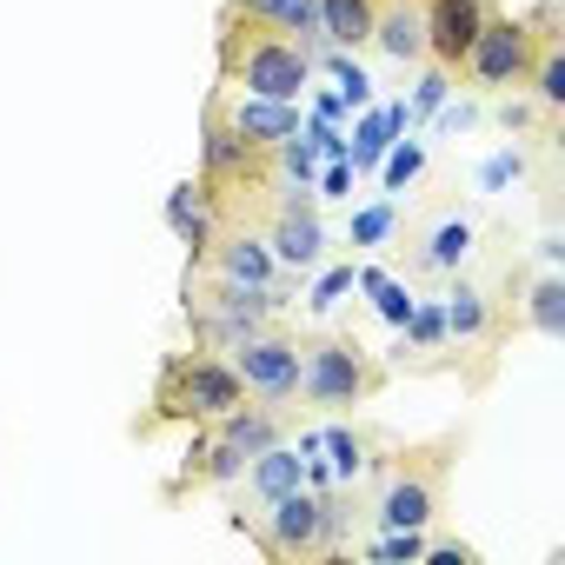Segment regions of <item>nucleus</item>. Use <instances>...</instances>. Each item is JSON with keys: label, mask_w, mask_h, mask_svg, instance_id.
<instances>
[{"label": "nucleus", "mask_w": 565, "mask_h": 565, "mask_svg": "<svg viewBox=\"0 0 565 565\" xmlns=\"http://www.w3.org/2000/svg\"><path fill=\"white\" fill-rule=\"evenodd\" d=\"M459 452H466V433L393 446L380 479L366 486V525H380V532H433L439 512H446V479H452Z\"/></svg>", "instance_id": "f257e3e1"}, {"label": "nucleus", "mask_w": 565, "mask_h": 565, "mask_svg": "<svg viewBox=\"0 0 565 565\" xmlns=\"http://www.w3.org/2000/svg\"><path fill=\"white\" fill-rule=\"evenodd\" d=\"M239 399H246V386L226 366V353H206V347L167 353L160 360V380H153V413L134 426V439H160L167 426H206V419L233 413Z\"/></svg>", "instance_id": "f03ea898"}, {"label": "nucleus", "mask_w": 565, "mask_h": 565, "mask_svg": "<svg viewBox=\"0 0 565 565\" xmlns=\"http://www.w3.org/2000/svg\"><path fill=\"white\" fill-rule=\"evenodd\" d=\"M313 54L273 28L226 21L220 14V87L226 94H259V100H300L313 87Z\"/></svg>", "instance_id": "7ed1b4c3"}, {"label": "nucleus", "mask_w": 565, "mask_h": 565, "mask_svg": "<svg viewBox=\"0 0 565 565\" xmlns=\"http://www.w3.org/2000/svg\"><path fill=\"white\" fill-rule=\"evenodd\" d=\"M439 320H446V353H452V373H466V386L479 393L499 366V347H505V327L512 307L499 300L492 279H479L472 266H459L452 279H439Z\"/></svg>", "instance_id": "20e7f679"}, {"label": "nucleus", "mask_w": 565, "mask_h": 565, "mask_svg": "<svg viewBox=\"0 0 565 565\" xmlns=\"http://www.w3.org/2000/svg\"><path fill=\"white\" fill-rule=\"evenodd\" d=\"M287 307H294L287 279L279 287H239V279L186 266V327H193V347H206V353H233L246 333H259Z\"/></svg>", "instance_id": "39448f33"}, {"label": "nucleus", "mask_w": 565, "mask_h": 565, "mask_svg": "<svg viewBox=\"0 0 565 565\" xmlns=\"http://www.w3.org/2000/svg\"><path fill=\"white\" fill-rule=\"evenodd\" d=\"M386 386V360L360 347V333H300V399L313 413H360Z\"/></svg>", "instance_id": "423d86ee"}, {"label": "nucleus", "mask_w": 565, "mask_h": 565, "mask_svg": "<svg viewBox=\"0 0 565 565\" xmlns=\"http://www.w3.org/2000/svg\"><path fill=\"white\" fill-rule=\"evenodd\" d=\"M558 21V8L545 0L539 14H486V28H479V41L466 47V61H459V74H466V87L479 94V100H492V94H512V87H525V67H532V54H539V34Z\"/></svg>", "instance_id": "0eeeda50"}, {"label": "nucleus", "mask_w": 565, "mask_h": 565, "mask_svg": "<svg viewBox=\"0 0 565 565\" xmlns=\"http://www.w3.org/2000/svg\"><path fill=\"white\" fill-rule=\"evenodd\" d=\"M406 226V220H399ZM486 246V220L472 200H439L406 226V273L413 279H452L459 266H472Z\"/></svg>", "instance_id": "6e6552de"}, {"label": "nucleus", "mask_w": 565, "mask_h": 565, "mask_svg": "<svg viewBox=\"0 0 565 565\" xmlns=\"http://www.w3.org/2000/svg\"><path fill=\"white\" fill-rule=\"evenodd\" d=\"M226 366L239 373L246 399H259V406H279V413H294V399H300V333H294V327L266 320L259 333H246V340L226 353Z\"/></svg>", "instance_id": "1a4fd4ad"}, {"label": "nucleus", "mask_w": 565, "mask_h": 565, "mask_svg": "<svg viewBox=\"0 0 565 565\" xmlns=\"http://www.w3.org/2000/svg\"><path fill=\"white\" fill-rule=\"evenodd\" d=\"M246 539L266 558H327V492H313V486L279 492L273 505L253 512Z\"/></svg>", "instance_id": "9d476101"}, {"label": "nucleus", "mask_w": 565, "mask_h": 565, "mask_svg": "<svg viewBox=\"0 0 565 565\" xmlns=\"http://www.w3.org/2000/svg\"><path fill=\"white\" fill-rule=\"evenodd\" d=\"M320 452L333 466V486H373L380 466H386V452H393V439L380 426H366V419L333 413V426H320Z\"/></svg>", "instance_id": "9b49d317"}, {"label": "nucleus", "mask_w": 565, "mask_h": 565, "mask_svg": "<svg viewBox=\"0 0 565 565\" xmlns=\"http://www.w3.org/2000/svg\"><path fill=\"white\" fill-rule=\"evenodd\" d=\"M200 273H220V279H239V287H279V259H273V246H266V233L259 226H220V239L206 246V259H200Z\"/></svg>", "instance_id": "f8f14e48"}, {"label": "nucleus", "mask_w": 565, "mask_h": 565, "mask_svg": "<svg viewBox=\"0 0 565 565\" xmlns=\"http://www.w3.org/2000/svg\"><path fill=\"white\" fill-rule=\"evenodd\" d=\"M492 8H499V0H426V61L446 67V74H459L466 47L479 41V28H486Z\"/></svg>", "instance_id": "ddd939ff"}, {"label": "nucleus", "mask_w": 565, "mask_h": 565, "mask_svg": "<svg viewBox=\"0 0 565 565\" xmlns=\"http://www.w3.org/2000/svg\"><path fill=\"white\" fill-rule=\"evenodd\" d=\"M220 114L233 120V134L239 140H253L259 153H273L279 140H294L300 134V120H307V107L300 100H259V94H226L220 87Z\"/></svg>", "instance_id": "4468645a"}, {"label": "nucleus", "mask_w": 565, "mask_h": 565, "mask_svg": "<svg viewBox=\"0 0 565 565\" xmlns=\"http://www.w3.org/2000/svg\"><path fill=\"white\" fill-rule=\"evenodd\" d=\"M220 14H226V21H253V28H273V34L300 41V47L313 54V67H320V54H327V34H320V0H226Z\"/></svg>", "instance_id": "2eb2a0df"}, {"label": "nucleus", "mask_w": 565, "mask_h": 565, "mask_svg": "<svg viewBox=\"0 0 565 565\" xmlns=\"http://www.w3.org/2000/svg\"><path fill=\"white\" fill-rule=\"evenodd\" d=\"M366 47L393 67H419L426 61V0H380Z\"/></svg>", "instance_id": "dca6fc26"}, {"label": "nucleus", "mask_w": 565, "mask_h": 565, "mask_svg": "<svg viewBox=\"0 0 565 565\" xmlns=\"http://www.w3.org/2000/svg\"><path fill=\"white\" fill-rule=\"evenodd\" d=\"M167 226H173V239L186 246V266H200L206 246L220 239V206H213V193H206L200 180H180V186L167 193Z\"/></svg>", "instance_id": "f3484780"}, {"label": "nucleus", "mask_w": 565, "mask_h": 565, "mask_svg": "<svg viewBox=\"0 0 565 565\" xmlns=\"http://www.w3.org/2000/svg\"><path fill=\"white\" fill-rule=\"evenodd\" d=\"M519 300H512V320L525 327V333H539V340H565V273H539V279H525L519 273V287H512Z\"/></svg>", "instance_id": "a211bd4d"}, {"label": "nucleus", "mask_w": 565, "mask_h": 565, "mask_svg": "<svg viewBox=\"0 0 565 565\" xmlns=\"http://www.w3.org/2000/svg\"><path fill=\"white\" fill-rule=\"evenodd\" d=\"M353 294H366V307H373L393 333L406 327V313H413V300H419V294H413V279H399V273H393V266H380V259H366V266H360Z\"/></svg>", "instance_id": "6ab92c4d"}, {"label": "nucleus", "mask_w": 565, "mask_h": 565, "mask_svg": "<svg viewBox=\"0 0 565 565\" xmlns=\"http://www.w3.org/2000/svg\"><path fill=\"white\" fill-rule=\"evenodd\" d=\"M525 94L539 100V114H565V47H558V34L545 28L539 34V54H532V67H525Z\"/></svg>", "instance_id": "aec40b11"}, {"label": "nucleus", "mask_w": 565, "mask_h": 565, "mask_svg": "<svg viewBox=\"0 0 565 565\" xmlns=\"http://www.w3.org/2000/svg\"><path fill=\"white\" fill-rule=\"evenodd\" d=\"M399 200L393 193H380V200H366V206H353V220H347V246L353 253H386L393 239H399Z\"/></svg>", "instance_id": "412c9836"}, {"label": "nucleus", "mask_w": 565, "mask_h": 565, "mask_svg": "<svg viewBox=\"0 0 565 565\" xmlns=\"http://www.w3.org/2000/svg\"><path fill=\"white\" fill-rule=\"evenodd\" d=\"M373 8H380V0H320V34H327V47L360 54L366 34H373Z\"/></svg>", "instance_id": "4be33fe9"}, {"label": "nucleus", "mask_w": 565, "mask_h": 565, "mask_svg": "<svg viewBox=\"0 0 565 565\" xmlns=\"http://www.w3.org/2000/svg\"><path fill=\"white\" fill-rule=\"evenodd\" d=\"M307 279H313V294H307V313H313V320H333V313L347 307V294H353L360 266H353V259H340V266H320V273H307Z\"/></svg>", "instance_id": "5701e85b"}, {"label": "nucleus", "mask_w": 565, "mask_h": 565, "mask_svg": "<svg viewBox=\"0 0 565 565\" xmlns=\"http://www.w3.org/2000/svg\"><path fill=\"white\" fill-rule=\"evenodd\" d=\"M426 167H433V160H426V147H419V140H393V147H386V160H380V186L399 200L406 186H419V180H426Z\"/></svg>", "instance_id": "b1692460"}, {"label": "nucleus", "mask_w": 565, "mask_h": 565, "mask_svg": "<svg viewBox=\"0 0 565 565\" xmlns=\"http://www.w3.org/2000/svg\"><path fill=\"white\" fill-rule=\"evenodd\" d=\"M320 67H327L333 81H340V94H347V107H353V114H360V107H373V81H366V67H360L353 54L327 47V54H320Z\"/></svg>", "instance_id": "393cba45"}, {"label": "nucleus", "mask_w": 565, "mask_h": 565, "mask_svg": "<svg viewBox=\"0 0 565 565\" xmlns=\"http://www.w3.org/2000/svg\"><path fill=\"white\" fill-rule=\"evenodd\" d=\"M273 167H279V186H313V173H320V153L294 134V140H279L273 147Z\"/></svg>", "instance_id": "a878e982"}, {"label": "nucleus", "mask_w": 565, "mask_h": 565, "mask_svg": "<svg viewBox=\"0 0 565 565\" xmlns=\"http://www.w3.org/2000/svg\"><path fill=\"white\" fill-rule=\"evenodd\" d=\"M452 87H459V74H446V67H433V61H419V94H413V120H433L446 100H452Z\"/></svg>", "instance_id": "bb28decb"}, {"label": "nucleus", "mask_w": 565, "mask_h": 565, "mask_svg": "<svg viewBox=\"0 0 565 565\" xmlns=\"http://www.w3.org/2000/svg\"><path fill=\"white\" fill-rule=\"evenodd\" d=\"M525 173H532L525 147H499V153L479 167V193H499V186H512V180H525Z\"/></svg>", "instance_id": "cd10ccee"}, {"label": "nucleus", "mask_w": 565, "mask_h": 565, "mask_svg": "<svg viewBox=\"0 0 565 565\" xmlns=\"http://www.w3.org/2000/svg\"><path fill=\"white\" fill-rule=\"evenodd\" d=\"M426 539H433V532H380V539L366 545V558H386V565H413V558H426Z\"/></svg>", "instance_id": "c85d7f7f"}, {"label": "nucleus", "mask_w": 565, "mask_h": 565, "mask_svg": "<svg viewBox=\"0 0 565 565\" xmlns=\"http://www.w3.org/2000/svg\"><path fill=\"white\" fill-rule=\"evenodd\" d=\"M353 160H327L320 173H313V186H320V200H353Z\"/></svg>", "instance_id": "c756f323"}, {"label": "nucleus", "mask_w": 565, "mask_h": 565, "mask_svg": "<svg viewBox=\"0 0 565 565\" xmlns=\"http://www.w3.org/2000/svg\"><path fill=\"white\" fill-rule=\"evenodd\" d=\"M433 127H439V134H472V127H479V107H472V100H446V107L433 114Z\"/></svg>", "instance_id": "7c9ffc66"}, {"label": "nucleus", "mask_w": 565, "mask_h": 565, "mask_svg": "<svg viewBox=\"0 0 565 565\" xmlns=\"http://www.w3.org/2000/svg\"><path fill=\"white\" fill-rule=\"evenodd\" d=\"M426 558H459V565H479V545H466V539H426Z\"/></svg>", "instance_id": "2f4dec72"}]
</instances>
